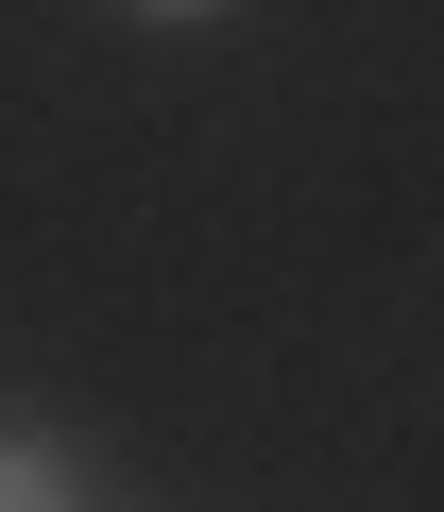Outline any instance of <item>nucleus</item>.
Wrapping results in <instances>:
<instances>
[{
    "label": "nucleus",
    "instance_id": "f257e3e1",
    "mask_svg": "<svg viewBox=\"0 0 444 512\" xmlns=\"http://www.w3.org/2000/svg\"><path fill=\"white\" fill-rule=\"evenodd\" d=\"M0 512H69V461L52 444H0Z\"/></svg>",
    "mask_w": 444,
    "mask_h": 512
},
{
    "label": "nucleus",
    "instance_id": "f03ea898",
    "mask_svg": "<svg viewBox=\"0 0 444 512\" xmlns=\"http://www.w3.org/2000/svg\"><path fill=\"white\" fill-rule=\"evenodd\" d=\"M154 18H188V0H154Z\"/></svg>",
    "mask_w": 444,
    "mask_h": 512
}]
</instances>
